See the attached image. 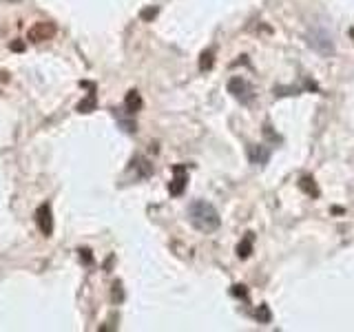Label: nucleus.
Returning <instances> with one entry per match:
<instances>
[{
  "instance_id": "obj_1",
  "label": "nucleus",
  "mask_w": 354,
  "mask_h": 332,
  "mask_svg": "<svg viewBox=\"0 0 354 332\" xmlns=\"http://www.w3.org/2000/svg\"><path fill=\"white\" fill-rule=\"evenodd\" d=\"M188 219H190V224L197 230H202V233H212V230H217L221 224L219 212L208 202H204V199H195L188 206Z\"/></svg>"
},
{
  "instance_id": "obj_2",
  "label": "nucleus",
  "mask_w": 354,
  "mask_h": 332,
  "mask_svg": "<svg viewBox=\"0 0 354 332\" xmlns=\"http://www.w3.org/2000/svg\"><path fill=\"white\" fill-rule=\"evenodd\" d=\"M228 93L235 97V100L241 102V104H250V102L255 100V89H252V84L243 78H230Z\"/></svg>"
},
{
  "instance_id": "obj_3",
  "label": "nucleus",
  "mask_w": 354,
  "mask_h": 332,
  "mask_svg": "<svg viewBox=\"0 0 354 332\" xmlns=\"http://www.w3.org/2000/svg\"><path fill=\"white\" fill-rule=\"evenodd\" d=\"M35 224H38L40 233H42L44 237H51L53 235V212H51L49 204H42V206L35 211Z\"/></svg>"
},
{
  "instance_id": "obj_4",
  "label": "nucleus",
  "mask_w": 354,
  "mask_h": 332,
  "mask_svg": "<svg viewBox=\"0 0 354 332\" xmlns=\"http://www.w3.org/2000/svg\"><path fill=\"white\" fill-rule=\"evenodd\" d=\"M308 42H310V47H314L319 53H323V56H330V53L334 51V42H332V38L325 31H312V33L308 35Z\"/></svg>"
},
{
  "instance_id": "obj_5",
  "label": "nucleus",
  "mask_w": 354,
  "mask_h": 332,
  "mask_svg": "<svg viewBox=\"0 0 354 332\" xmlns=\"http://www.w3.org/2000/svg\"><path fill=\"white\" fill-rule=\"evenodd\" d=\"M56 35V25L53 22H35L29 29V40L31 42H44V40H51Z\"/></svg>"
},
{
  "instance_id": "obj_6",
  "label": "nucleus",
  "mask_w": 354,
  "mask_h": 332,
  "mask_svg": "<svg viewBox=\"0 0 354 332\" xmlns=\"http://www.w3.org/2000/svg\"><path fill=\"white\" fill-rule=\"evenodd\" d=\"M173 173H175V177H173L171 184H168V190H171L173 197H179V195L184 193L186 184H188V173H186L184 166H175Z\"/></svg>"
},
{
  "instance_id": "obj_7",
  "label": "nucleus",
  "mask_w": 354,
  "mask_h": 332,
  "mask_svg": "<svg viewBox=\"0 0 354 332\" xmlns=\"http://www.w3.org/2000/svg\"><path fill=\"white\" fill-rule=\"evenodd\" d=\"M248 157H250L252 164L264 166V164L270 159V149H268V146H264V144H259V146L252 144V146H248Z\"/></svg>"
},
{
  "instance_id": "obj_8",
  "label": "nucleus",
  "mask_w": 354,
  "mask_h": 332,
  "mask_svg": "<svg viewBox=\"0 0 354 332\" xmlns=\"http://www.w3.org/2000/svg\"><path fill=\"white\" fill-rule=\"evenodd\" d=\"M252 241H255L252 233H248L246 237L239 241V246H237V257H239V259H248V257H250V252H252Z\"/></svg>"
},
{
  "instance_id": "obj_9",
  "label": "nucleus",
  "mask_w": 354,
  "mask_h": 332,
  "mask_svg": "<svg viewBox=\"0 0 354 332\" xmlns=\"http://www.w3.org/2000/svg\"><path fill=\"white\" fill-rule=\"evenodd\" d=\"M124 104H126V111L128 113H137V111L142 109V95L137 91H128L126 93V100H124Z\"/></svg>"
},
{
  "instance_id": "obj_10",
  "label": "nucleus",
  "mask_w": 354,
  "mask_h": 332,
  "mask_svg": "<svg viewBox=\"0 0 354 332\" xmlns=\"http://www.w3.org/2000/svg\"><path fill=\"white\" fill-rule=\"evenodd\" d=\"M299 186H301V190H303L305 195H310V197H319V188H317V184H314V177L303 175L301 177V181H299Z\"/></svg>"
},
{
  "instance_id": "obj_11",
  "label": "nucleus",
  "mask_w": 354,
  "mask_h": 332,
  "mask_svg": "<svg viewBox=\"0 0 354 332\" xmlns=\"http://www.w3.org/2000/svg\"><path fill=\"white\" fill-rule=\"evenodd\" d=\"M212 62H215V53H212V51H204L202 58H199V69H202V71H210L212 69Z\"/></svg>"
},
{
  "instance_id": "obj_12",
  "label": "nucleus",
  "mask_w": 354,
  "mask_h": 332,
  "mask_svg": "<svg viewBox=\"0 0 354 332\" xmlns=\"http://www.w3.org/2000/svg\"><path fill=\"white\" fill-rule=\"evenodd\" d=\"M255 317H257V321H259V323H270V321H272V314H270V308H268L266 303H261L259 308H257Z\"/></svg>"
},
{
  "instance_id": "obj_13",
  "label": "nucleus",
  "mask_w": 354,
  "mask_h": 332,
  "mask_svg": "<svg viewBox=\"0 0 354 332\" xmlns=\"http://www.w3.org/2000/svg\"><path fill=\"white\" fill-rule=\"evenodd\" d=\"M93 106H95V97H93V95H88L87 100H84V102H80V104H78V111H80V113H88V111H91Z\"/></svg>"
},
{
  "instance_id": "obj_14",
  "label": "nucleus",
  "mask_w": 354,
  "mask_h": 332,
  "mask_svg": "<svg viewBox=\"0 0 354 332\" xmlns=\"http://www.w3.org/2000/svg\"><path fill=\"white\" fill-rule=\"evenodd\" d=\"M140 16H142V20H153V18L157 16V9H155V7L153 9H144Z\"/></svg>"
},
{
  "instance_id": "obj_15",
  "label": "nucleus",
  "mask_w": 354,
  "mask_h": 332,
  "mask_svg": "<svg viewBox=\"0 0 354 332\" xmlns=\"http://www.w3.org/2000/svg\"><path fill=\"white\" fill-rule=\"evenodd\" d=\"M233 295L235 297H246V286H233Z\"/></svg>"
},
{
  "instance_id": "obj_16",
  "label": "nucleus",
  "mask_w": 354,
  "mask_h": 332,
  "mask_svg": "<svg viewBox=\"0 0 354 332\" xmlns=\"http://www.w3.org/2000/svg\"><path fill=\"white\" fill-rule=\"evenodd\" d=\"M80 252H82V259H84V261H91V257H88V250H80Z\"/></svg>"
},
{
  "instance_id": "obj_17",
  "label": "nucleus",
  "mask_w": 354,
  "mask_h": 332,
  "mask_svg": "<svg viewBox=\"0 0 354 332\" xmlns=\"http://www.w3.org/2000/svg\"><path fill=\"white\" fill-rule=\"evenodd\" d=\"M350 35H352V38H354V29H350Z\"/></svg>"
}]
</instances>
